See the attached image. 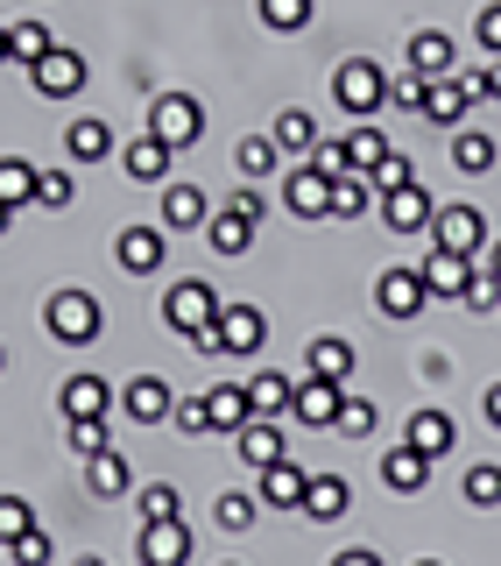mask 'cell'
Masks as SVG:
<instances>
[{"mask_svg":"<svg viewBox=\"0 0 501 566\" xmlns=\"http://www.w3.org/2000/svg\"><path fill=\"white\" fill-rule=\"evenodd\" d=\"M220 312H226V297L212 291L205 276H184V283L163 291V326L177 333V340H199L205 326H220Z\"/></svg>","mask_w":501,"mask_h":566,"instance_id":"1","label":"cell"},{"mask_svg":"<svg viewBox=\"0 0 501 566\" xmlns=\"http://www.w3.org/2000/svg\"><path fill=\"white\" fill-rule=\"evenodd\" d=\"M99 326H106V312H99V297H93V291H50V297H43V333H50V340H64V347H93V340H99Z\"/></svg>","mask_w":501,"mask_h":566,"instance_id":"2","label":"cell"},{"mask_svg":"<svg viewBox=\"0 0 501 566\" xmlns=\"http://www.w3.org/2000/svg\"><path fill=\"white\" fill-rule=\"evenodd\" d=\"M388 85H396V78H388L374 57H347V64L332 71V99L347 106L353 120H374V114H382V106H388Z\"/></svg>","mask_w":501,"mask_h":566,"instance_id":"3","label":"cell"},{"mask_svg":"<svg viewBox=\"0 0 501 566\" xmlns=\"http://www.w3.org/2000/svg\"><path fill=\"white\" fill-rule=\"evenodd\" d=\"M431 241L438 248H452V255H488V212L467 206V199H452V206H438V220H431Z\"/></svg>","mask_w":501,"mask_h":566,"instance_id":"4","label":"cell"},{"mask_svg":"<svg viewBox=\"0 0 501 566\" xmlns=\"http://www.w3.org/2000/svg\"><path fill=\"white\" fill-rule=\"evenodd\" d=\"M149 135H163L170 149H191V142L205 135V106L191 93H156L149 99Z\"/></svg>","mask_w":501,"mask_h":566,"instance_id":"5","label":"cell"},{"mask_svg":"<svg viewBox=\"0 0 501 566\" xmlns=\"http://www.w3.org/2000/svg\"><path fill=\"white\" fill-rule=\"evenodd\" d=\"M374 305H382V318H417L424 305H431V283H424V270L396 262V270L374 276Z\"/></svg>","mask_w":501,"mask_h":566,"instance_id":"6","label":"cell"},{"mask_svg":"<svg viewBox=\"0 0 501 566\" xmlns=\"http://www.w3.org/2000/svg\"><path fill=\"white\" fill-rule=\"evenodd\" d=\"M339 411H347V382H332V376H303V382H297V403H290L297 424H311V432H332Z\"/></svg>","mask_w":501,"mask_h":566,"instance_id":"7","label":"cell"},{"mask_svg":"<svg viewBox=\"0 0 501 566\" xmlns=\"http://www.w3.org/2000/svg\"><path fill=\"white\" fill-rule=\"evenodd\" d=\"M114 262H120L128 276H156V270L170 262V227H120Z\"/></svg>","mask_w":501,"mask_h":566,"instance_id":"8","label":"cell"},{"mask_svg":"<svg viewBox=\"0 0 501 566\" xmlns=\"http://www.w3.org/2000/svg\"><path fill=\"white\" fill-rule=\"evenodd\" d=\"M283 206H290L297 220H332V177L318 164H297L283 177Z\"/></svg>","mask_w":501,"mask_h":566,"instance_id":"9","label":"cell"},{"mask_svg":"<svg viewBox=\"0 0 501 566\" xmlns=\"http://www.w3.org/2000/svg\"><path fill=\"white\" fill-rule=\"evenodd\" d=\"M29 85H35V93H43V99H71V93H85V57H78V50H50V57L43 64H29Z\"/></svg>","mask_w":501,"mask_h":566,"instance_id":"10","label":"cell"},{"mask_svg":"<svg viewBox=\"0 0 501 566\" xmlns=\"http://www.w3.org/2000/svg\"><path fill=\"white\" fill-rule=\"evenodd\" d=\"M417 270H424V283H431V297H467L473 276H480V262H473V255H452V248L431 241V255H424Z\"/></svg>","mask_w":501,"mask_h":566,"instance_id":"11","label":"cell"},{"mask_svg":"<svg viewBox=\"0 0 501 566\" xmlns=\"http://www.w3.org/2000/svg\"><path fill=\"white\" fill-rule=\"evenodd\" d=\"M382 220H388V234H431L438 199L424 185H403V191H388V199H382Z\"/></svg>","mask_w":501,"mask_h":566,"instance_id":"12","label":"cell"},{"mask_svg":"<svg viewBox=\"0 0 501 566\" xmlns=\"http://www.w3.org/2000/svg\"><path fill=\"white\" fill-rule=\"evenodd\" d=\"M170 164H177V149H170L163 135H149V128L120 149V170H128L135 185H170Z\"/></svg>","mask_w":501,"mask_h":566,"instance_id":"13","label":"cell"},{"mask_svg":"<svg viewBox=\"0 0 501 566\" xmlns=\"http://www.w3.org/2000/svg\"><path fill=\"white\" fill-rule=\"evenodd\" d=\"M57 403H64V424H85V418H106L114 411V389H106V376H64V389H57Z\"/></svg>","mask_w":501,"mask_h":566,"instance_id":"14","label":"cell"},{"mask_svg":"<svg viewBox=\"0 0 501 566\" xmlns=\"http://www.w3.org/2000/svg\"><path fill=\"white\" fill-rule=\"evenodd\" d=\"M234 447H241V460H247L255 474H268V468H283V460H290V432H283L276 418H255V424L234 439Z\"/></svg>","mask_w":501,"mask_h":566,"instance_id":"15","label":"cell"},{"mask_svg":"<svg viewBox=\"0 0 501 566\" xmlns=\"http://www.w3.org/2000/svg\"><path fill=\"white\" fill-rule=\"evenodd\" d=\"M467 106H473V93H467V78H431L424 85V120L431 128H467Z\"/></svg>","mask_w":501,"mask_h":566,"instance_id":"16","label":"cell"},{"mask_svg":"<svg viewBox=\"0 0 501 566\" xmlns=\"http://www.w3.org/2000/svg\"><path fill=\"white\" fill-rule=\"evenodd\" d=\"M262 340H268V318H262L255 305H226V312H220V347L234 354V361L262 354Z\"/></svg>","mask_w":501,"mask_h":566,"instance_id":"17","label":"cell"},{"mask_svg":"<svg viewBox=\"0 0 501 566\" xmlns=\"http://www.w3.org/2000/svg\"><path fill=\"white\" fill-rule=\"evenodd\" d=\"M452 64H459V43L445 29H417V35H409V71H417V78H452Z\"/></svg>","mask_w":501,"mask_h":566,"instance_id":"18","label":"cell"},{"mask_svg":"<svg viewBox=\"0 0 501 566\" xmlns=\"http://www.w3.org/2000/svg\"><path fill=\"white\" fill-rule=\"evenodd\" d=\"M205 403H212V432H247L255 424V397H247V382H212L205 389Z\"/></svg>","mask_w":501,"mask_h":566,"instance_id":"19","label":"cell"},{"mask_svg":"<svg viewBox=\"0 0 501 566\" xmlns=\"http://www.w3.org/2000/svg\"><path fill=\"white\" fill-rule=\"evenodd\" d=\"M141 566H184L191 559V531H184V517L177 524H141V553H135Z\"/></svg>","mask_w":501,"mask_h":566,"instance_id":"20","label":"cell"},{"mask_svg":"<svg viewBox=\"0 0 501 566\" xmlns=\"http://www.w3.org/2000/svg\"><path fill=\"white\" fill-rule=\"evenodd\" d=\"M212 212H220V206H212L199 185H163V227H170V234H191V227L212 220Z\"/></svg>","mask_w":501,"mask_h":566,"instance_id":"21","label":"cell"},{"mask_svg":"<svg viewBox=\"0 0 501 566\" xmlns=\"http://www.w3.org/2000/svg\"><path fill=\"white\" fill-rule=\"evenodd\" d=\"M120 403H128V418H135V424H163V418H177V397H170V382H163V376H135Z\"/></svg>","mask_w":501,"mask_h":566,"instance_id":"22","label":"cell"},{"mask_svg":"<svg viewBox=\"0 0 501 566\" xmlns=\"http://www.w3.org/2000/svg\"><path fill=\"white\" fill-rule=\"evenodd\" d=\"M403 447H417L424 460H445V453L459 447V424L445 418V411H417V418H409V432H403Z\"/></svg>","mask_w":501,"mask_h":566,"instance_id":"23","label":"cell"},{"mask_svg":"<svg viewBox=\"0 0 501 566\" xmlns=\"http://www.w3.org/2000/svg\"><path fill=\"white\" fill-rule=\"evenodd\" d=\"M114 149H120V142H114V128H106V120H93V114H85V120H71V128H64V156H71V164H106Z\"/></svg>","mask_w":501,"mask_h":566,"instance_id":"24","label":"cell"},{"mask_svg":"<svg viewBox=\"0 0 501 566\" xmlns=\"http://www.w3.org/2000/svg\"><path fill=\"white\" fill-rule=\"evenodd\" d=\"M353 510V489H347V474H311V495H303V517L311 524H339Z\"/></svg>","mask_w":501,"mask_h":566,"instance_id":"25","label":"cell"},{"mask_svg":"<svg viewBox=\"0 0 501 566\" xmlns=\"http://www.w3.org/2000/svg\"><path fill=\"white\" fill-rule=\"evenodd\" d=\"M255 495H262L268 510H303V495H311V474H303L297 460H283V468H268V474H262V489H255Z\"/></svg>","mask_w":501,"mask_h":566,"instance_id":"26","label":"cell"},{"mask_svg":"<svg viewBox=\"0 0 501 566\" xmlns=\"http://www.w3.org/2000/svg\"><path fill=\"white\" fill-rule=\"evenodd\" d=\"M382 482L396 489V495H417L424 482H431V460H424L417 447H388L382 453Z\"/></svg>","mask_w":501,"mask_h":566,"instance_id":"27","label":"cell"},{"mask_svg":"<svg viewBox=\"0 0 501 566\" xmlns=\"http://www.w3.org/2000/svg\"><path fill=\"white\" fill-rule=\"evenodd\" d=\"M205 234H212V255H247V248H255V220L234 212V206H220L205 220Z\"/></svg>","mask_w":501,"mask_h":566,"instance_id":"28","label":"cell"},{"mask_svg":"<svg viewBox=\"0 0 501 566\" xmlns=\"http://www.w3.org/2000/svg\"><path fill=\"white\" fill-rule=\"evenodd\" d=\"M234 170L247 177V185L276 177V170H283V142H276V135H241V149H234Z\"/></svg>","mask_w":501,"mask_h":566,"instance_id":"29","label":"cell"},{"mask_svg":"<svg viewBox=\"0 0 501 566\" xmlns=\"http://www.w3.org/2000/svg\"><path fill=\"white\" fill-rule=\"evenodd\" d=\"M303 368H311V376L347 382V376H353V340H339V333H318V340L303 347Z\"/></svg>","mask_w":501,"mask_h":566,"instance_id":"30","label":"cell"},{"mask_svg":"<svg viewBox=\"0 0 501 566\" xmlns=\"http://www.w3.org/2000/svg\"><path fill=\"white\" fill-rule=\"evenodd\" d=\"M494 156H501V149H494V135H488V128H452V164L467 170V177H488V170H494Z\"/></svg>","mask_w":501,"mask_h":566,"instance_id":"31","label":"cell"},{"mask_svg":"<svg viewBox=\"0 0 501 566\" xmlns=\"http://www.w3.org/2000/svg\"><path fill=\"white\" fill-rule=\"evenodd\" d=\"M85 489H93L99 503H114V495H128V489H135V482H128V460H120V447L85 460Z\"/></svg>","mask_w":501,"mask_h":566,"instance_id":"32","label":"cell"},{"mask_svg":"<svg viewBox=\"0 0 501 566\" xmlns=\"http://www.w3.org/2000/svg\"><path fill=\"white\" fill-rule=\"evenodd\" d=\"M268 135L283 142V156H311L318 142H326V135H318V120L303 114V106H283V114H276V128H268Z\"/></svg>","mask_w":501,"mask_h":566,"instance_id":"33","label":"cell"},{"mask_svg":"<svg viewBox=\"0 0 501 566\" xmlns=\"http://www.w3.org/2000/svg\"><path fill=\"white\" fill-rule=\"evenodd\" d=\"M50 50H57V35H50L43 22H8V64H43Z\"/></svg>","mask_w":501,"mask_h":566,"instance_id":"34","label":"cell"},{"mask_svg":"<svg viewBox=\"0 0 501 566\" xmlns=\"http://www.w3.org/2000/svg\"><path fill=\"white\" fill-rule=\"evenodd\" d=\"M35 185H43V170H29L22 156H0V206H8V212L35 206Z\"/></svg>","mask_w":501,"mask_h":566,"instance_id":"35","label":"cell"},{"mask_svg":"<svg viewBox=\"0 0 501 566\" xmlns=\"http://www.w3.org/2000/svg\"><path fill=\"white\" fill-rule=\"evenodd\" d=\"M247 397H255V418H283L297 403V382L268 368V376H247Z\"/></svg>","mask_w":501,"mask_h":566,"instance_id":"36","label":"cell"},{"mask_svg":"<svg viewBox=\"0 0 501 566\" xmlns=\"http://www.w3.org/2000/svg\"><path fill=\"white\" fill-rule=\"evenodd\" d=\"M382 199V191L367 185L361 170H347V177H332V220H361V212Z\"/></svg>","mask_w":501,"mask_h":566,"instance_id":"37","label":"cell"},{"mask_svg":"<svg viewBox=\"0 0 501 566\" xmlns=\"http://www.w3.org/2000/svg\"><path fill=\"white\" fill-rule=\"evenodd\" d=\"M135 510H141V524H177L184 517V495L170 482H149V489H135Z\"/></svg>","mask_w":501,"mask_h":566,"instance_id":"38","label":"cell"},{"mask_svg":"<svg viewBox=\"0 0 501 566\" xmlns=\"http://www.w3.org/2000/svg\"><path fill=\"white\" fill-rule=\"evenodd\" d=\"M262 510H268L262 495H247V489H226L220 503H212V517H220V531H247V524L262 517Z\"/></svg>","mask_w":501,"mask_h":566,"instance_id":"39","label":"cell"},{"mask_svg":"<svg viewBox=\"0 0 501 566\" xmlns=\"http://www.w3.org/2000/svg\"><path fill=\"white\" fill-rule=\"evenodd\" d=\"M388 149H396V142H388L382 128H353V135H347V156H353V170H361V177H367L374 164H382Z\"/></svg>","mask_w":501,"mask_h":566,"instance_id":"40","label":"cell"},{"mask_svg":"<svg viewBox=\"0 0 501 566\" xmlns=\"http://www.w3.org/2000/svg\"><path fill=\"white\" fill-rule=\"evenodd\" d=\"M467 503H473V510H501V468H494V460L467 468Z\"/></svg>","mask_w":501,"mask_h":566,"instance_id":"41","label":"cell"},{"mask_svg":"<svg viewBox=\"0 0 501 566\" xmlns=\"http://www.w3.org/2000/svg\"><path fill=\"white\" fill-rule=\"evenodd\" d=\"M262 22L276 35H297L303 22H311V0H262Z\"/></svg>","mask_w":501,"mask_h":566,"instance_id":"42","label":"cell"},{"mask_svg":"<svg viewBox=\"0 0 501 566\" xmlns=\"http://www.w3.org/2000/svg\"><path fill=\"white\" fill-rule=\"evenodd\" d=\"M71 453L78 460H93V453H114V432H106V418H85V424H71Z\"/></svg>","mask_w":501,"mask_h":566,"instance_id":"43","label":"cell"},{"mask_svg":"<svg viewBox=\"0 0 501 566\" xmlns=\"http://www.w3.org/2000/svg\"><path fill=\"white\" fill-rule=\"evenodd\" d=\"M367 185H374V191H382V199H388V191H403V185H417V177H409V156H403V149H388V156H382V164H374V170H367Z\"/></svg>","mask_w":501,"mask_h":566,"instance_id":"44","label":"cell"},{"mask_svg":"<svg viewBox=\"0 0 501 566\" xmlns=\"http://www.w3.org/2000/svg\"><path fill=\"white\" fill-rule=\"evenodd\" d=\"M50 553H57V545H50V531L35 524L29 538H14V545H8V566H50Z\"/></svg>","mask_w":501,"mask_h":566,"instance_id":"45","label":"cell"},{"mask_svg":"<svg viewBox=\"0 0 501 566\" xmlns=\"http://www.w3.org/2000/svg\"><path fill=\"white\" fill-rule=\"evenodd\" d=\"M374 418H382V411H374L367 397H347V411H339L332 432H339V439H367V432H374Z\"/></svg>","mask_w":501,"mask_h":566,"instance_id":"46","label":"cell"},{"mask_svg":"<svg viewBox=\"0 0 501 566\" xmlns=\"http://www.w3.org/2000/svg\"><path fill=\"white\" fill-rule=\"evenodd\" d=\"M35 206H43V212H64V206H71V170H43V185H35Z\"/></svg>","mask_w":501,"mask_h":566,"instance_id":"47","label":"cell"},{"mask_svg":"<svg viewBox=\"0 0 501 566\" xmlns=\"http://www.w3.org/2000/svg\"><path fill=\"white\" fill-rule=\"evenodd\" d=\"M473 43L488 50V57H501V0H488V8L473 14Z\"/></svg>","mask_w":501,"mask_h":566,"instance_id":"48","label":"cell"},{"mask_svg":"<svg viewBox=\"0 0 501 566\" xmlns=\"http://www.w3.org/2000/svg\"><path fill=\"white\" fill-rule=\"evenodd\" d=\"M177 432H184V439H205V432H212V403H205V397L177 403Z\"/></svg>","mask_w":501,"mask_h":566,"instance_id":"49","label":"cell"},{"mask_svg":"<svg viewBox=\"0 0 501 566\" xmlns=\"http://www.w3.org/2000/svg\"><path fill=\"white\" fill-rule=\"evenodd\" d=\"M303 164H318L326 177H347V170H353V156H347V142H318V149L303 156Z\"/></svg>","mask_w":501,"mask_h":566,"instance_id":"50","label":"cell"},{"mask_svg":"<svg viewBox=\"0 0 501 566\" xmlns=\"http://www.w3.org/2000/svg\"><path fill=\"white\" fill-rule=\"evenodd\" d=\"M0 531H8V545L35 531V524H29V503H22V495H0Z\"/></svg>","mask_w":501,"mask_h":566,"instance_id":"51","label":"cell"},{"mask_svg":"<svg viewBox=\"0 0 501 566\" xmlns=\"http://www.w3.org/2000/svg\"><path fill=\"white\" fill-rule=\"evenodd\" d=\"M424 85H431V78H417V71H403V78L388 85V106H409V114H424Z\"/></svg>","mask_w":501,"mask_h":566,"instance_id":"52","label":"cell"},{"mask_svg":"<svg viewBox=\"0 0 501 566\" xmlns=\"http://www.w3.org/2000/svg\"><path fill=\"white\" fill-rule=\"evenodd\" d=\"M459 305H467V312H501V283H494L488 270H480V276H473V291L459 297Z\"/></svg>","mask_w":501,"mask_h":566,"instance_id":"53","label":"cell"},{"mask_svg":"<svg viewBox=\"0 0 501 566\" xmlns=\"http://www.w3.org/2000/svg\"><path fill=\"white\" fill-rule=\"evenodd\" d=\"M467 93L473 99H501V57H488V71H467Z\"/></svg>","mask_w":501,"mask_h":566,"instance_id":"54","label":"cell"},{"mask_svg":"<svg viewBox=\"0 0 501 566\" xmlns=\"http://www.w3.org/2000/svg\"><path fill=\"white\" fill-rule=\"evenodd\" d=\"M226 206H234V212H247V220H255V227H262V212H268L262 185H241V191H234V199H226Z\"/></svg>","mask_w":501,"mask_h":566,"instance_id":"55","label":"cell"},{"mask_svg":"<svg viewBox=\"0 0 501 566\" xmlns=\"http://www.w3.org/2000/svg\"><path fill=\"white\" fill-rule=\"evenodd\" d=\"M332 566H388L382 553H374V545H347V553H339Z\"/></svg>","mask_w":501,"mask_h":566,"instance_id":"56","label":"cell"},{"mask_svg":"<svg viewBox=\"0 0 501 566\" xmlns=\"http://www.w3.org/2000/svg\"><path fill=\"white\" fill-rule=\"evenodd\" d=\"M480 418H488L494 432H501V382H488V397H480Z\"/></svg>","mask_w":501,"mask_h":566,"instance_id":"57","label":"cell"},{"mask_svg":"<svg viewBox=\"0 0 501 566\" xmlns=\"http://www.w3.org/2000/svg\"><path fill=\"white\" fill-rule=\"evenodd\" d=\"M480 270H488V276H494V283H501V241H494V248H488V255H480Z\"/></svg>","mask_w":501,"mask_h":566,"instance_id":"58","label":"cell"},{"mask_svg":"<svg viewBox=\"0 0 501 566\" xmlns=\"http://www.w3.org/2000/svg\"><path fill=\"white\" fill-rule=\"evenodd\" d=\"M78 566H106V559H99V553H85V559H78Z\"/></svg>","mask_w":501,"mask_h":566,"instance_id":"59","label":"cell"},{"mask_svg":"<svg viewBox=\"0 0 501 566\" xmlns=\"http://www.w3.org/2000/svg\"><path fill=\"white\" fill-rule=\"evenodd\" d=\"M417 566H438V559H417Z\"/></svg>","mask_w":501,"mask_h":566,"instance_id":"60","label":"cell"}]
</instances>
